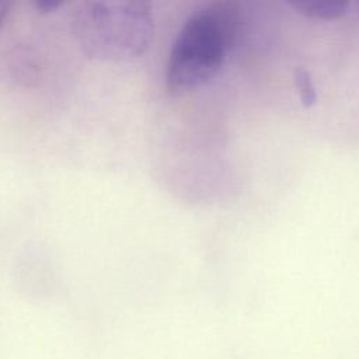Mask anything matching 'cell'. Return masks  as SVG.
I'll use <instances>...</instances> for the list:
<instances>
[{
  "label": "cell",
  "mask_w": 359,
  "mask_h": 359,
  "mask_svg": "<svg viewBox=\"0 0 359 359\" xmlns=\"http://www.w3.org/2000/svg\"><path fill=\"white\" fill-rule=\"evenodd\" d=\"M72 22L81 52L102 62L142 56L154 34L151 7L142 0L86 1L77 7Z\"/></svg>",
  "instance_id": "cell-2"
},
{
  "label": "cell",
  "mask_w": 359,
  "mask_h": 359,
  "mask_svg": "<svg viewBox=\"0 0 359 359\" xmlns=\"http://www.w3.org/2000/svg\"><path fill=\"white\" fill-rule=\"evenodd\" d=\"M240 31L237 10L230 3H215L195 11L172 42L165 81L174 95L191 93L222 69Z\"/></svg>",
  "instance_id": "cell-1"
},
{
  "label": "cell",
  "mask_w": 359,
  "mask_h": 359,
  "mask_svg": "<svg viewBox=\"0 0 359 359\" xmlns=\"http://www.w3.org/2000/svg\"><path fill=\"white\" fill-rule=\"evenodd\" d=\"M290 8L297 14L311 20H339L348 14L351 4L338 0H300L289 1Z\"/></svg>",
  "instance_id": "cell-3"
},
{
  "label": "cell",
  "mask_w": 359,
  "mask_h": 359,
  "mask_svg": "<svg viewBox=\"0 0 359 359\" xmlns=\"http://www.w3.org/2000/svg\"><path fill=\"white\" fill-rule=\"evenodd\" d=\"M8 13H10V3L0 0V28L4 24V20L7 18Z\"/></svg>",
  "instance_id": "cell-6"
},
{
  "label": "cell",
  "mask_w": 359,
  "mask_h": 359,
  "mask_svg": "<svg viewBox=\"0 0 359 359\" xmlns=\"http://www.w3.org/2000/svg\"><path fill=\"white\" fill-rule=\"evenodd\" d=\"M294 84L299 93V98L303 107L310 108L313 105L317 104L318 95H317V90L313 84V79L310 76V73L306 69H296L294 70Z\"/></svg>",
  "instance_id": "cell-4"
},
{
  "label": "cell",
  "mask_w": 359,
  "mask_h": 359,
  "mask_svg": "<svg viewBox=\"0 0 359 359\" xmlns=\"http://www.w3.org/2000/svg\"><path fill=\"white\" fill-rule=\"evenodd\" d=\"M59 6H62V3H49V1H39V3H36V7H38L41 11H45V13L53 11V10H56Z\"/></svg>",
  "instance_id": "cell-5"
}]
</instances>
